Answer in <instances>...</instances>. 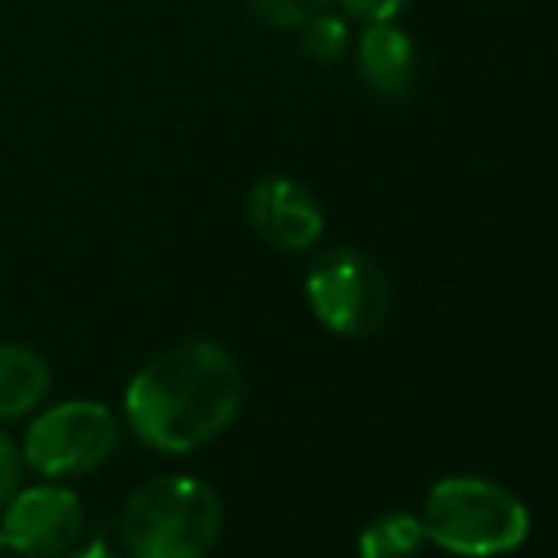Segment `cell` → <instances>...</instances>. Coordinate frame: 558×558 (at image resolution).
Returning a JSON list of instances; mask_svg holds the SVG:
<instances>
[{
    "mask_svg": "<svg viewBox=\"0 0 558 558\" xmlns=\"http://www.w3.org/2000/svg\"><path fill=\"white\" fill-rule=\"evenodd\" d=\"M247 221L278 251H308L324 235V206L319 198L289 175H266L247 194Z\"/></svg>",
    "mask_w": 558,
    "mask_h": 558,
    "instance_id": "obj_7",
    "label": "cell"
},
{
    "mask_svg": "<svg viewBox=\"0 0 558 558\" xmlns=\"http://www.w3.org/2000/svg\"><path fill=\"white\" fill-rule=\"evenodd\" d=\"M426 539L463 558L509 555L529 539V509L513 490L478 475L441 478L422 506Z\"/></svg>",
    "mask_w": 558,
    "mask_h": 558,
    "instance_id": "obj_3",
    "label": "cell"
},
{
    "mask_svg": "<svg viewBox=\"0 0 558 558\" xmlns=\"http://www.w3.org/2000/svg\"><path fill=\"white\" fill-rule=\"evenodd\" d=\"M304 293L327 331L342 338H365L388 319L391 286L373 255L357 247H335L316 258Z\"/></svg>",
    "mask_w": 558,
    "mask_h": 558,
    "instance_id": "obj_4",
    "label": "cell"
},
{
    "mask_svg": "<svg viewBox=\"0 0 558 558\" xmlns=\"http://www.w3.org/2000/svg\"><path fill=\"white\" fill-rule=\"evenodd\" d=\"M407 4H411V0H342L345 12L357 15V20H365V23L396 20Z\"/></svg>",
    "mask_w": 558,
    "mask_h": 558,
    "instance_id": "obj_14",
    "label": "cell"
},
{
    "mask_svg": "<svg viewBox=\"0 0 558 558\" xmlns=\"http://www.w3.org/2000/svg\"><path fill=\"white\" fill-rule=\"evenodd\" d=\"M0 532H4V547H12L20 558L65 555L84 536V506L69 486L53 478V483L12 494Z\"/></svg>",
    "mask_w": 558,
    "mask_h": 558,
    "instance_id": "obj_6",
    "label": "cell"
},
{
    "mask_svg": "<svg viewBox=\"0 0 558 558\" xmlns=\"http://www.w3.org/2000/svg\"><path fill=\"white\" fill-rule=\"evenodd\" d=\"M426 544V529L414 513H384L361 532V558H414Z\"/></svg>",
    "mask_w": 558,
    "mask_h": 558,
    "instance_id": "obj_10",
    "label": "cell"
},
{
    "mask_svg": "<svg viewBox=\"0 0 558 558\" xmlns=\"http://www.w3.org/2000/svg\"><path fill=\"white\" fill-rule=\"evenodd\" d=\"M221 524L214 486L194 475H160L125 501L122 544L130 558H206L221 539Z\"/></svg>",
    "mask_w": 558,
    "mask_h": 558,
    "instance_id": "obj_2",
    "label": "cell"
},
{
    "mask_svg": "<svg viewBox=\"0 0 558 558\" xmlns=\"http://www.w3.org/2000/svg\"><path fill=\"white\" fill-rule=\"evenodd\" d=\"M243 403L240 361L217 342L156 353L125 388V422L156 452H194L221 437Z\"/></svg>",
    "mask_w": 558,
    "mask_h": 558,
    "instance_id": "obj_1",
    "label": "cell"
},
{
    "mask_svg": "<svg viewBox=\"0 0 558 558\" xmlns=\"http://www.w3.org/2000/svg\"><path fill=\"white\" fill-rule=\"evenodd\" d=\"M251 12L278 31H301L312 15L327 12V0H251Z\"/></svg>",
    "mask_w": 558,
    "mask_h": 558,
    "instance_id": "obj_12",
    "label": "cell"
},
{
    "mask_svg": "<svg viewBox=\"0 0 558 558\" xmlns=\"http://www.w3.org/2000/svg\"><path fill=\"white\" fill-rule=\"evenodd\" d=\"M50 396V365L35 350L0 342V418L31 414Z\"/></svg>",
    "mask_w": 558,
    "mask_h": 558,
    "instance_id": "obj_9",
    "label": "cell"
},
{
    "mask_svg": "<svg viewBox=\"0 0 558 558\" xmlns=\"http://www.w3.org/2000/svg\"><path fill=\"white\" fill-rule=\"evenodd\" d=\"M69 558H118V551L107 539H96V544H88V547H81L76 555H69Z\"/></svg>",
    "mask_w": 558,
    "mask_h": 558,
    "instance_id": "obj_15",
    "label": "cell"
},
{
    "mask_svg": "<svg viewBox=\"0 0 558 558\" xmlns=\"http://www.w3.org/2000/svg\"><path fill=\"white\" fill-rule=\"evenodd\" d=\"M0 551H4V532H0Z\"/></svg>",
    "mask_w": 558,
    "mask_h": 558,
    "instance_id": "obj_16",
    "label": "cell"
},
{
    "mask_svg": "<svg viewBox=\"0 0 558 558\" xmlns=\"http://www.w3.org/2000/svg\"><path fill=\"white\" fill-rule=\"evenodd\" d=\"M118 437H122V426L104 403L69 399L31 422L23 460L46 478L84 475L111 460Z\"/></svg>",
    "mask_w": 558,
    "mask_h": 558,
    "instance_id": "obj_5",
    "label": "cell"
},
{
    "mask_svg": "<svg viewBox=\"0 0 558 558\" xmlns=\"http://www.w3.org/2000/svg\"><path fill=\"white\" fill-rule=\"evenodd\" d=\"M301 43H304V50H308L312 61L331 65V61H338L345 50H350V27H345L342 15L319 12L301 27Z\"/></svg>",
    "mask_w": 558,
    "mask_h": 558,
    "instance_id": "obj_11",
    "label": "cell"
},
{
    "mask_svg": "<svg viewBox=\"0 0 558 558\" xmlns=\"http://www.w3.org/2000/svg\"><path fill=\"white\" fill-rule=\"evenodd\" d=\"M20 463H23L20 448L12 445V437L0 434V509L12 501L15 486H20Z\"/></svg>",
    "mask_w": 558,
    "mask_h": 558,
    "instance_id": "obj_13",
    "label": "cell"
},
{
    "mask_svg": "<svg viewBox=\"0 0 558 558\" xmlns=\"http://www.w3.org/2000/svg\"><path fill=\"white\" fill-rule=\"evenodd\" d=\"M357 73L365 88L380 99H403L418 73L414 43L391 20L368 23L357 38Z\"/></svg>",
    "mask_w": 558,
    "mask_h": 558,
    "instance_id": "obj_8",
    "label": "cell"
}]
</instances>
